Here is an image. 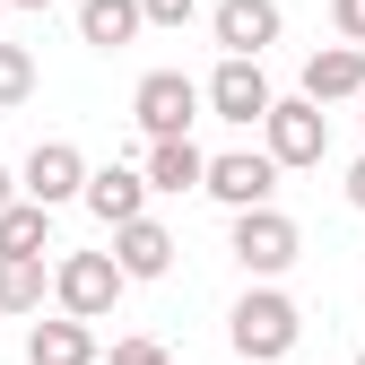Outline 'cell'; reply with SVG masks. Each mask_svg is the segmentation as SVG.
Here are the masks:
<instances>
[{"mask_svg":"<svg viewBox=\"0 0 365 365\" xmlns=\"http://www.w3.org/2000/svg\"><path fill=\"white\" fill-rule=\"evenodd\" d=\"M226 339H235L244 365H279V356L304 339V313H296V296H279V287H244L235 313H226Z\"/></svg>","mask_w":365,"mask_h":365,"instance_id":"1","label":"cell"},{"mask_svg":"<svg viewBox=\"0 0 365 365\" xmlns=\"http://www.w3.org/2000/svg\"><path fill=\"white\" fill-rule=\"evenodd\" d=\"M261 148H269V165H279V174L322 165V157H331V113L313 105V96H279V105H269V122H261Z\"/></svg>","mask_w":365,"mask_h":365,"instance_id":"2","label":"cell"},{"mask_svg":"<svg viewBox=\"0 0 365 365\" xmlns=\"http://www.w3.org/2000/svg\"><path fill=\"white\" fill-rule=\"evenodd\" d=\"M122 261L113 252H61L53 261V304L70 313V322H105V313L122 304Z\"/></svg>","mask_w":365,"mask_h":365,"instance_id":"3","label":"cell"},{"mask_svg":"<svg viewBox=\"0 0 365 365\" xmlns=\"http://www.w3.org/2000/svg\"><path fill=\"white\" fill-rule=\"evenodd\" d=\"M226 252L252 269V287H269L279 269H296L304 235H296V217H287V209H244L235 226H226Z\"/></svg>","mask_w":365,"mask_h":365,"instance_id":"4","label":"cell"},{"mask_svg":"<svg viewBox=\"0 0 365 365\" xmlns=\"http://www.w3.org/2000/svg\"><path fill=\"white\" fill-rule=\"evenodd\" d=\"M200 105H209V87H200V78H182V70H148L140 87H130V113H140L148 140H192Z\"/></svg>","mask_w":365,"mask_h":365,"instance_id":"5","label":"cell"},{"mask_svg":"<svg viewBox=\"0 0 365 365\" xmlns=\"http://www.w3.org/2000/svg\"><path fill=\"white\" fill-rule=\"evenodd\" d=\"M209 200L226 217L279 209V165H269V148H226V157H209Z\"/></svg>","mask_w":365,"mask_h":365,"instance_id":"6","label":"cell"},{"mask_svg":"<svg viewBox=\"0 0 365 365\" xmlns=\"http://www.w3.org/2000/svg\"><path fill=\"white\" fill-rule=\"evenodd\" d=\"M200 87H209V113L235 122V130H261L269 105H279V96H269V78H261V61H217Z\"/></svg>","mask_w":365,"mask_h":365,"instance_id":"7","label":"cell"},{"mask_svg":"<svg viewBox=\"0 0 365 365\" xmlns=\"http://www.w3.org/2000/svg\"><path fill=\"white\" fill-rule=\"evenodd\" d=\"M279 0H217V9H209V35H217V53L226 61H261L269 53V43H279Z\"/></svg>","mask_w":365,"mask_h":365,"instance_id":"8","label":"cell"},{"mask_svg":"<svg viewBox=\"0 0 365 365\" xmlns=\"http://www.w3.org/2000/svg\"><path fill=\"white\" fill-rule=\"evenodd\" d=\"M87 165L70 140H35V157L18 165V182H26V200H43V209H61V200H87Z\"/></svg>","mask_w":365,"mask_h":365,"instance_id":"9","label":"cell"},{"mask_svg":"<svg viewBox=\"0 0 365 365\" xmlns=\"http://www.w3.org/2000/svg\"><path fill=\"white\" fill-rule=\"evenodd\" d=\"M87 217L113 226V235L140 226V217H148V174H140V165H96V174H87Z\"/></svg>","mask_w":365,"mask_h":365,"instance_id":"10","label":"cell"},{"mask_svg":"<svg viewBox=\"0 0 365 365\" xmlns=\"http://www.w3.org/2000/svg\"><path fill=\"white\" fill-rule=\"evenodd\" d=\"M296 96H313V105H365V53H356V43L304 53V87H296Z\"/></svg>","mask_w":365,"mask_h":365,"instance_id":"11","label":"cell"},{"mask_svg":"<svg viewBox=\"0 0 365 365\" xmlns=\"http://www.w3.org/2000/svg\"><path fill=\"white\" fill-rule=\"evenodd\" d=\"M148 192H165V200H182V192H209V148L200 140H148Z\"/></svg>","mask_w":365,"mask_h":365,"instance_id":"12","label":"cell"},{"mask_svg":"<svg viewBox=\"0 0 365 365\" xmlns=\"http://www.w3.org/2000/svg\"><path fill=\"white\" fill-rule=\"evenodd\" d=\"M26 365H105V348H96V322H70V313L35 322V331H26Z\"/></svg>","mask_w":365,"mask_h":365,"instance_id":"13","label":"cell"},{"mask_svg":"<svg viewBox=\"0 0 365 365\" xmlns=\"http://www.w3.org/2000/svg\"><path fill=\"white\" fill-rule=\"evenodd\" d=\"M140 26H148L140 0H78V43H96V53H122Z\"/></svg>","mask_w":365,"mask_h":365,"instance_id":"14","label":"cell"},{"mask_svg":"<svg viewBox=\"0 0 365 365\" xmlns=\"http://www.w3.org/2000/svg\"><path fill=\"white\" fill-rule=\"evenodd\" d=\"M113 261H122V279H165V269H174V235L157 217H140V226L113 235Z\"/></svg>","mask_w":365,"mask_h":365,"instance_id":"15","label":"cell"},{"mask_svg":"<svg viewBox=\"0 0 365 365\" xmlns=\"http://www.w3.org/2000/svg\"><path fill=\"white\" fill-rule=\"evenodd\" d=\"M43 244H53V209L43 200H18L9 217H0V252L9 261H43Z\"/></svg>","mask_w":365,"mask_h":365,"instance_id":"16","label":"cell"},{"mask_svg":"<svg viewBox=\"0 0 365 365\" xmlns=\"http://www.w3.org/2000/svg\"><path fill=\"white\" fill-rule=\"evenodd\" d=\"M43 296H53V269L0 252V313H43Z\"/></svg>","mask_w":365,"mask_h":365,"instance_id":"17","label":"cell"},{"mask_svg":"<svg viewBox=\"0 0 365 365\" xmlns=\"http://www.w3.org/2000/svg\"><path fill=\"white\" fill-rule=\"evenodd\" d=\"M35 96V53H26V43H9V35H0V113H18Z\"/></svg>","mask_w":365,"mask_h":365,"instance_id":"18","label":"cell"},{"mask_svg":"<svg viewBox=\"0 0 365 365\" xmlns=\"http://www.w3.org/2000/svg\"><path fill=\"white\" fill-rule=\"evenodd\" d=\"M105 365H174V348H165V339H148V331H130V339H113V348H105Z\"/></svg>","mask_w":365,"mask_h":365,"instance_id":"19","label":"cell"},{"mask_svg":"<svg viewBox=\"0 0 365 365\" xmlns=\"http://www.w3.org/2000/svg\"><path fill=\"white\" fill-rule=\"evenodd\" d=\"M331 26H339V43L365 53V0H331Z\"/></svg>","mask_w":365,"mask_h":365,"instance_id":"20","label":"cell"},{"mask_svg":"<svg viewBox=\"0 0 365 365\" xmlns=\"http://www.w3.org/2000/svg\"><path fill=\"white\" fill-rule=\"evenodd\" d=\"M140 9H148V26H192L200 0H140Z\"/></svg>","mask_w":365,"mask_h":365,"instance_id":"21","label":"cell"},{"mask_svg":"<svg viewBox=\"0 0 365 365\" xmlns=\"http://www.w3.org/2000/svg\"><path fill=\"white\" fill-rule=\"evenodd\" d=\"M18 200H26V182H18V174H9V165H0V217H9V209H18Z\"/></svg>","mask_w":365,"mask_h":365,"instance_id":"22","label":"cell"},{"mask_svg":"<svg viewBox=\"0 0 365 365\" xmlns=\"http://www.w3.org/2000/svg\"><path fill=\"white\" fill-rule=\"evenodd\" d=\"M348 209H356V217H365V157H356V165H348Z\"/></svg>","mask_w":365,"mask_h":365,"instance_id":"23","label":"cell"},{"mask_svg":"<svg viewBox=\"0 0 365 365\" xmlns=\"http://www.w3.org/2000/svg\"><path fill=\"white\" fill-rule=\"evenodd\" d=\"M9 9H53V0H9Z\"/></svg>","mask_w":365,"mask_h":365,"instance_id":"24","label":"cell"},{"mask_svg":"<svg viewBox=\"0 0 365 365\" xmlns=\"http://www.w3.org/2000/svg\"><path fill=\"white\" fill-rule=\"evenodd\" d=\"M0 18H9V0H0Z\"/></svg>","mask_w":365,"mask_h":365,"instance_id":"25","label":"cell"},{"mask_svg":"<svg viewBox=\"0 0 365 365\" xmlns=\"http://www.w3.org/2000/svg\"><path fill=\"white\" fill-rule=\"evenodd\" d=\"M356 365H365V356H356Z\"/></svg>","mask_w":365,"mask_h":365,"instance_id":"26","label":"cell"},{"mask_svg":"<svg viewBox=\"0 0 365 365\" xmlns=\"http://www.w3.org/2000/svg\"><path fill=\"white\" fill-rule=\"evenodd\" d=\"M235 365H244V356H235Z\"/></svg>","mask_w":365,"mask_h":365,"instance_id":"27","label":"cell"}]
</instances>
